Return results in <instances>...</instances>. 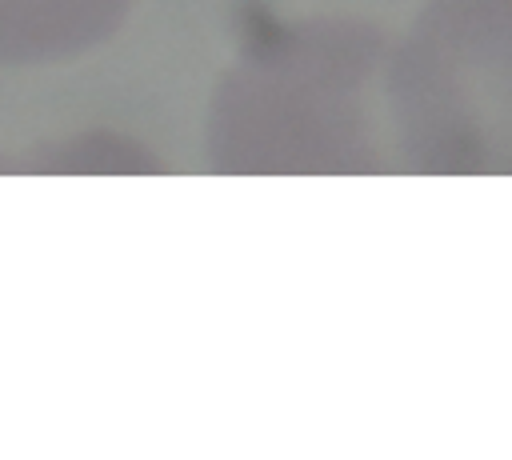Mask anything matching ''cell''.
I'll use <instances>...</instances> for the list:
<instances>
[{
  "instance_id": "cell-2",
  "label": "cell",
  "mask_w": 512,
  "mask_h": 460,
  "mask_svg": "<svg viewBox=\"0 0 512 460\" xmlns=\"http://www.w3.org/2000/svg\"><path fill=\"white\" fill-rule=\"evenodd\" d=\"M132 0H0V64L36 68L100 48Z\"/></svg>"
},
{
  "instance_id": "cell-1",
  "label": "cell",
  "mask_w": 512,
  "mask_h": 460,
  "mask_svg": "<svg viewBox=\"0 0 512 460\" xmlns=\"http://www.w3.org/2000/svg\"><path fill=\"white\" fill-rule=\"evenodd\" d=\"M372 40L344 24H296L252 44L216 84V172H312L360 164Z\"/></svg>"
}]
</instances>
